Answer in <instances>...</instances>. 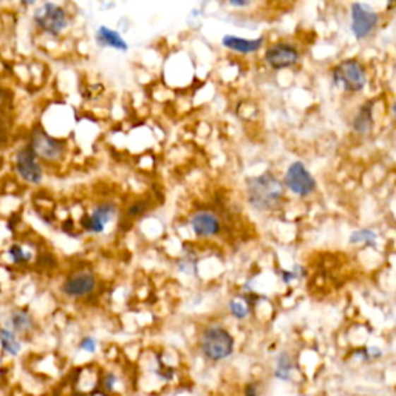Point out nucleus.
Segmentation results:
<instances>
[{
  "mask_svg": "<svg viewBox=\"0 0 396 396\" xmlns=\"http://www.w3.org/2000/svg\"><path fill=\"white\" fill-rule=\"evenodd\" d=\"M248 201L257 211H272L285 196V186L276 175L265 172L246 180Z\"/></svg>",
  "mask_w": 396,
  "mask_h": 396,
  "instance_id": "f257e3e1",
  "label": "nucleus"
},
{
  "mask_svg": "<svg viewBox=\"0 0 396 396\" xmlns=\"http://www.w3.org/2000/svg\"><path fill=\"white\" fill-rule=\"evenodd\" d=\"M200 350L206 359L220 362L232 354L234 337L222 325H209L201 333Z\"/></svg>",
  "mask_w": 396,
  "mask_h": 396,
  "instance_id": "f03ea898",
  "label": "nucleus"
},
{
  "mask_svg": "<svg viewBox=\"0 0 396 396\" xmlns=\"http://www.w3.org/2000/svg\"><path fill=\"white\" fill-rule=\"evenodd\" d=\"M333 83L347 93H358L367 84V71L359 61L345 59L333 70Z\"/></svg>",
  "mask_w": 396,
  "mask_h": 396,
  "instance_id": "7ed1b4c3",
  "label": "nucleus"
},
{
  "mask_svg": "<svg viewBox=\"0 0 396 396\" xmlns=\"http://www.w3.org/2000/svg\"><path fill=\"white\" fill-rule=\"evenodd\" d=\"M36 27L48 36H59L68 27V14L58 4L45 2L33 14Z\"/></svg>",
  "mask_w": 396,
  "mask_h": 396,
  "instance_id": "20e7f679",
  "label": "nucleus"
},
{
  "mask_svg": "<svg viewBox=\"0 0 396 396\" xmlns=\"http://www.w3.org/2000/svg\"><path fill=\"white\" fill-rule=\"evenodd\" d=\"M28 148L33 150L37 160L45 161H58L66 153V143L48 135L44 128H35Z\"/></svg>",
  "mask_w": 396,
  "mask_h": 396,
  "instance_id": "39448f33",
  "label": "nucleus"
},
{
  "mask_svg": "<svg viewBox=\"0 0 396 396\" xmlns=\"http://www.w3.org/2000/svg\"><path fill=\"white\" fill-rule=\"evenodd\" d=\"M284 186L285 189L293 192L294 196L308 197L316 191L318 183L302 161H294L287 169Z\"/></svg>",
  "mask_w": 396,
  "mask_h": 396,
  "instance_id": "423d86ee",
  "label": "nucleus"
},
{
  "mask_svg": "<svg viewBox=\"0 0 396 396\" xmlns=\"http://www.w3.org/2000/svg\"><path fill=\"white\" fill-rule=\"evenodd\" d=\"M379 23V14L367 4L352 5V31L354 37L362 40L373 33Z\"/></svg>",
  "mask_w": 396,
  "mask_h": 396,
  "instance_id": "0eeeda50",
  "label": "nucleus"
},
{
  "mask_svg": "<svg viewBox=\"0 0 396 396\" xmlns=\"http://www.w3.org/2000/svg\"><path fill=\"white\" fill-rule=\"evenodd\" d=\"M16 172L19 174L20 179L28 184H40L44 180V169L39 163L37 157L33 153L28 145L22 148L14 158Z\"/></svg>",
  "mask_w": 396,
  "mask_h": 396,
  "instance_id": "6e6552de",
  "label": "nucleus"
},
{
  "mask_svg": "<svg viewBox=\"0 0 396 396\" xmlns=\"http://www.w3.org/2000/svg\"><path fill=\"white\" fill-rule=\"evenodd\" d=\"M299 59H301V54H299L297 48L285 42L271 45L265 53V61L268 62V66L274 70L293 67L299 62Z\"/></svg>",
  "mask_w": 396,
  "mask_h": 396,
  "instance_id": "1a4fd4ad",
  "label": "nucleus"
},
{
  "mask_svg": "<svg viewBox=\"0 0 396 396\" xmlns=\"http://www.w3.org/2000/svg\"><path fill=\"white\" fill-rule=\"evenodd\" d=\"M96 284H98V282H96V276L92 271H78L71 274V276L64 282L62 293L73 299L85 297L93 293Z\"/></svg>",
  "mask_w": 396,
  "mask_h": 396,
  "instance_id": "9d476101",
  "label": "nucleus"
},
{
  "mask_svg": "<svg viewBox=\"0 0 396 396\" xmlns=\"http://www.w3.org/2000/svg\"><path fill=\"white\" fill-rule=\"evenodd\" d=\"M115 212H116L115 205H112V203L98 205L93 209L92 214L84 217V220H83L84 229H87L88 232H93V234H102L104 231H106V226L112 220L113 215H115Z\"/></svg>",
  "mask_w": 396,
  "mask_h": 396,
  "instance_id": "9b49d317",
  "label": "nucleus"
},
{
  "mask_svg": "<svg viewBox=\"0 0 396 396\" xmlns=\"http://www.w3.org/2000/svg\"><path fill=\"white\" fill-rule=\"evenodd\" d=\"M192 231L197 237H214L222 231V223L217 215L208 211L197 212L191 220Z\"/></svg>",
  "mask_w": 396,
  "mask_h": 396,
  "instance_id": "f8f14e48",
  "label": "nucleus"
},
{
  "mask_svg": "<svg viewBox=\"0 0 396 396\" xmlns=\"http://www.w3.org/2000/svg\"><path fill=\"white\" fill-rule=\"evenodd\" d=\"M265 42L263 37H257V39H244L239 36H232V35H226L222 39L223 47L228 48L231 52H236L239 54H253L260 50L262 45Z\"/></svg>",
  "mask_w": 396,
  "mask_h": 396,
  "instance_id": "ddd939ff",
  "label": "nucleus"
},
{
  "mask_svg": "<svg viewBox=\"0 0 396 396\" xmlns=\"http://www.w3.org/2000/svg\"><path fill=\"white\" fill-rule=\"evenodd\" d=\"M96 44L104 48H113V50L126 53L128 50V44L124 40L116 30H112L106 25H102L96 31Z\"/></svg>",
  "mask_w": 396,
  "mask_h": 396,
  "instance_id": "4468645a",
  "label": "nucleus"
},
{
  "mask_svg": "<svg viewBox=\"0 0 396 396\" xmlns=\"http://www.w3.org/2000/svg\"><path fill=\"white\" fill-rule=\"evenodd\" d=\"M373 127V102L362 104L353 119V128L356 133L366 135Z\"/></svg>",
  "mask_w": 396,
  "mask_h": 396,
  "instance_id": "2eb2a0df",
  "label": "nucleus"
},
{
  "mask_svg": "<svg viewBox=\"0 0 396 396\" xmlns=\"http://www.w3.org/2000/svg\"><path fill=\"white\" fill-rule=\"evenodd\" d=\"M10 325H11L10 330L14 331L16 335L28 333V331H31L35 327V319L27 310H16L10 316Z\"/></svg>",
  "mask_w": 396,
  "mask_h": 396,
  "instance_id": "dca6fc26",
  "label": "nucleus"
},
{
  "mask_svg": "<svg viewBox=\"0 0 396 396\" xmlns=\"http://www.w3.org/2000/svg\"><path fill=\"white\" fill-rule=\"evenodd\" d=\"M0 345H2V350L10 356H18L22 350V344L18 339V335L10 328H0Z\"/></svg>",
  "mask_w": 396,
  "mask_h": 396,
  "instance_id": "f3484780",
  "label": "nucleus"
},
{
  "mask_svg": "<svg viewBox=\"0 0 396 396\" xmlns=\"http://www.w3.org/2000/svg\"><path fill=\"white\" fill-rule=\"evenodd\" d=\"M293 368H294L293 359H291V356L287 352H282L277 358L274 376L280 379V381H288V379L291 378V373H293Z\"/></svg>",
  "mask_w": 396,
  "mask_h": 396,
  "instance_id": "a211bd4d",
  "label": "nucleus"
},
{
  "mask_svg": "<svg viewBox=\"0 0 396 396\" xmlns=\"http://www.w3.org/2000/svg\"><path fill=\"white\" fill-rule=\"evenodd\" d=\"M376 240H378V234L371 229H359L354 231L350 236V244L352 245H359L364 244L366 246L375 248L376 246Z\"/></svg>",
  "mask_w": 396,
  "mask_h": 396,
  "instance_id": "6ab92c4d",
  "label": "nucleus"
},
{
  "mask_svg": "<svg viewBox=\"0 0 396 396\" xmlns=\"http://www.w3.org/2000/svg\"><path fill=\"white\" fill-rule=\"evenodd\" d=\"M229 311L236 319H246L249 314V305H246L241 299H232L229 302Z\"/></svg>",
  "mask_w": 396,
  "mask_h": 396,
  "instance_id": "aec40b11",
  "label": "nucleus"
},
{
  "mask_svg": "<svg viewBox=\"0 0 396 396\" xmlns=\"http://www.w3.org/2000/svg\"><path fill=\"white\" fill-rule=\"evenodd\" d=\"M8 256L11 257L14 263H27L31 260V254L27 253L20 245H13L8 249Z\"/></svg>",
  "mask_w": 396,
  "mask_h": 396,
  "instance_id": "412c9836",
  "label": "nucleus"
},
{
  "mask_svg": "<svg viewBox=\"0 0 396 396\" xmlns=\"http://www.w3.org/2000/svg\"><path fill=\"white\" fill-rule=\"evenodd\" d=\"M96 341L93 337H90V336H87V337H84L83 341L79 342V349L83 350V352H87V353H95L96 352Z\"/></svg>",
  "mask_w": 396,
  "mask_h": 396,
  "instance_id": "4be33fe9",
  "label": "nucleus"
},
{
  "mask_svg": "<svg viewBox=\"0 0 396 396\" xmlns=\"http://www.w3.org/2000/svg\"><path fill=\"white\" fill-rule=\"evenodd\" d=\"M144 211H145V205L140 201V203H135V205H132L131 208H128V215L136 217V215L143 214Z\"/></svg>",
  "mask_w": 396,
  "mask_h": 396,
  "instance_id": "5701e85b",
  "label": "nucleus"
},
{
  "mask_svg": "<svg viewBox=\"0 0 396 396\" xmlns=\"http://www.w3.org/2000/svg\"><path fill=\"white\" fill-rule=\"evenodd\" d=\"M282 279H284L285 284H289V282H293V280L299 279L297 268H296L294 271H282Z\"/></svg>",
  "mask_w": 396,
  "mask_h": 396,
  "instance_id": "b1692460",
  "label": "nucleus"
},
{
  "mask_svg": "<svg viewBox=\"0 0 396 396\" xmlns=\"http://www.w3.org/2000/svg\"><path fill=\"white\" fill-rule=\"evenodd\" d=\"M115 383H116V378H115V375H109L107 378H106V390H112L113 387H115Z\"/></svg>",
  "mask_w": 396,
  "mask_h": 396,
  "instance_id": "393cba45",
  "label": "nucleus"
},
{
  "mask_svg": "<svg viewBox=\"0 0 396 396\" xmlns=\"http://www.w3.org/2000/svg\"><path fill=\"white\" fill-rule=\"evenodd\" d=\"M245 396H258L257 389H256V385H254V384H248V385H246Z\"/></svg>",
  "mask_w": 396,
  "mask_h": 396,
  "instance_id": "a878e982",
  "label": "nucleus"
},
{
  "mask_svg": "<svg viewBox=\"0 0 396 396\" xmlns=\"http://www.w3.org/2000/svg\"><path fill=\"white\" fill-rule=\"evenodd\" d=\"M232 6H248L249 2H231Z\"/></svg>",
  "mask_w": 396,
  "mask_h": 396,
  "instance_id": "bb28decb",
  "label": "nucleus"
},
{
  "mask_svg": "<svg viewBox=\"0 0 396 396\" xmlns=\"http://www.w3.org/2000/svg\"><path fill=\"white\" fill-rule=\"evenodd\" d=\"M2 96H4V92H2V88H0V102H2Z\"/></svg>",
  "mask_w": 396,
  "mask_h": 396,
  "instance_id": "cd10ccee",
  "label": "nucleus"
}]
</instances>
